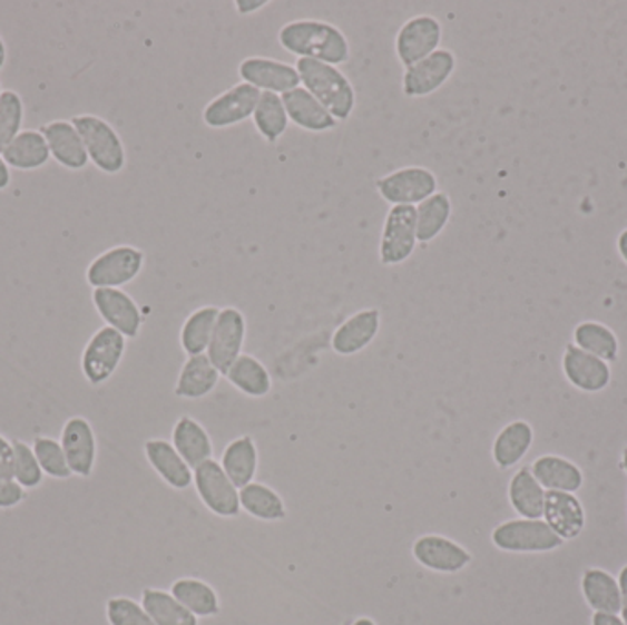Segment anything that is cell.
Segmentation results:
<instances>
[{
  "mask_svg": "<svg viewBox=\"0 0 627 625\" xmlns=\"http://www.w3.org/2000/svg\"><path fill=\"white\" fill-rule=\"evenodd\" d=\"M277 42L297 59L342 67L351 61V42L342 28L322 19H296L277 31Z\"/></svg>",
  "mask_w": 627,
  "mask_h": 625,
  "instance_id": "1",
  "label": "cell"
},
{
  "mask_svg": "<svg viewBox=\"0 0 627 625\" xmlns=\"http://www.w3.org/2000/svg\"><path fill=\"white\" fill-rule=\"evenodd\" d=\"M296 68L301 87L308 90L337 121H347L353 116L359 94L342 68L312 59H297Z\"/></svg>",
  "mask_w": 627,
  "mask_h": 625,
  "instance_id": "2",
  "label": "cell"
},
{
  "mask_svg": "<svg viewBox=\"0 0 627 625\" xmlns=\"http://www.w3.org/2000/svg\"><path fill=\"white\" fill-rule=\"evenodd\" d=\"M72 124L81 135L90 164L105 175H118L127 166V150L120 133L96 114L74 116Z\"/></svg>",
  "mask_w": 627,
  "mask_h": 625,
  "instance_id": "3",
  "label": "cell"
},
{
  "mask_svg": "<svg viewBox=\"0 0 627 625\" xmlns=\"http://www.w3.org/2000/svg\"><path fill=\"white\" fill-rule=\"evenodd\" d=\"M146 252L133 244H116L90 261L85 272L87 283L96 289H124L141 274Z\"/></svg>",
  "mask_w": 627,
  "mask_h": 625,
  "instance_id": "4",
  "label": "cell"
},
{
  "mask_svg": "<svg viewBox=\"0 0 627 625\" xmlns=\"http://www.w3.org/2000/svg\"><path fill=\"white\" fill-rule=\"evenodd\" d=\"M493 547L512 554H547L564 547L566 541L558 538L543 519H510L492 530Z\"/></svg>",
  "mask_w": 627,
  "mask_h": 625,
  "instance_id": "5",
  "label": "cell"
},
{
  "mask_svg": "<svg viewBox=\"0 0 627 625\" xmlns=\"http://www.w3.org/2000/svg\"><path fill=\"white\" fill-rule=\"evenodd\" d=\"M376 193L389 206H419L439 192V178L430 167L405 166L374 182Z\"/></svg>",
  "mask_w": 627,
  "mask_h": 625,
  "instance_id": "6",
  "label": "cell"
},
{
  "mask_svg": "<svg viewBox=\"0 0 627 625\" xmlns=\"http://www.w3.org/2000/svg\"><path fill=\"white\" fill-rule=\"evenodd\" d=\"M125 351H127V338L124 334L107 325L98 329L87 341L81 354V371L85 380L92 388L109 382L120 369Z\"/></svg>",
  "mask_w": 627,
  "mask_h": 625,
  "instance_id": "7",
  "label": "cell"
},
{
  "mask_svg": "<svg viewBox=\"0 0 627 625\" xmlns=\"http://www.w3.org/2000/svg\"><path fill=\"white\" fill-rule=\"evenodd\" d=\"M417 246H419V237H417L415 207H389L380 233V263L384 266H399L413 257Z\"/></svg>",
  "mask_w": 627,
  "mask_h": 625,
  "instance_id": "8",
  "label": "cell"
},
{
  "mask_svg": "<svg viewBox=\"0 0 627 625\" xmlns=\"http://www.w3.org/2000/svg\"><path fill=\"white\" fill-rule=\"evenodd\" d=\"M444 28L435 16L420 13L399 28L394 37V53L402 67H413L437 50H441Z\"/></svg>",
  "mask_w": 627,
  "mask_h": 625,
  "instance_id": "9",
  "label": "cell"
},
{
  "mask_svg": "<svg viewBox=\"0 0 627 625\" xmlns=\"http://www.w3.org/2000/svg\"><path fill=\"white\" fill-rule=\"evenodd\" d=\"M193 485L197 488L198 497L215 516L224 519H234L239 516L241 499L239 488L229 481L224 473L223 466L215 459H209L204 465L193 470Z\"/></svg>",
  "mask_w": 627,
  "mask_h": 625,
  "instance_id": "10",
  "label": "cell"
},
{
  "mask_svg": "<svg viewBox=\"0 0 627 625\" xmlns=\"http://www.w3.org/2000/svg\"><path fill=\"white\" fill-rule=\"evenodd\" d=\"M261 92L248 84H235L218 94L203 110V121L209 129H229L254 116Z\"/></svg>",
  "mask_w": 627,
  "mask_h": 625,
  "instance_id": "11",
  "label": "cell"
},
{
  "mask_svg": "<svg viewBox=\"0 0 627 625\" xmlns=\"http://www.w3.org/2000/svg\"><path fill=\"white\" fill-rule=\"evenodd\" d=\"M455 70V53L451 52L450 48H441L413 67L404 68L402 92L405 98L410 99L428 98L437 90H441L450 81Z\"/></svg>",
  "mask_w": 627,
  "mask_h": 625,
  "instance_id": "12",
  "label": "cell"
},
{
  "mask_svg": "<svg viewBox=\"0 0 627 625\" xmlns=\"http://www.w3.org/2000/svg\"><path fill=\"white\" fill-rule=\"evenodd\" d=\"M237 72H239L243 84L252 85L259 92H274L283 96V94L301 87L296 65L280 61L274 57H244Z\"/></svg>",
  "mask_w": 627,
  "mask_h": 625,
  "instance_id": "13",
  "label": "cell"
},
{
  "mask_svg": "<svg viewBox=\"0 0 627 625\" xmlns=\"http://www.w3.org/2000/svg\"><path fill=\"white\" fill-rule=\"evenodd\" d=\"M246 341V318L235 306H224L218 312L206 357L221 374H226L232 363L243 354Z\"/></svg>",
  "mask_w": 627,
  "mask_h": 625,
  "instance_id": "14",
  "label": "cell"
},
{
  "mask_svg": "<svg viewBox=\"0 0 627 625\" xmlns=\"http://www.w3.org/2000/svg\"><path fill=\"white\" fill-rule=\"evenodd\" d=\"M92 303L105 325L120 332L127 340L140 336L144 314L138 303L125 290H92Z\"/></svg>",
  "mask_w": 627,
  "mask_h": 625,
  "instance_id": "15",
  "label": "cell"
},
{
  "mask_svg": "<svg viewBox=\"0 0 627 625\" xmlns=\"http://www.w3.org/2000/svg\"><path fill=\"white\" fill-rule=\"evenodd\" d=\"M561 369L567 382L581 393H601L611 383L613 371L609 363L600 358L592 357L589 352L581 351L580 346L569 343L561 358Z\"/></svg>",
  "mask_w": 627,
  "mask_h": 625,
  "instance_id": "16",
  "label": "cell"
},
{
  "mask_svg": "<svg viewBox=\"0 0 627 625\" xmlns=\"http://www.w3.org/2000/svg\"><path fill=\"white\" fill-rule=\"evenodd\" d=\"M413 558L417 564L441 574H457L472 564V554L453 539L428 534L413 543Z\"/></svg>",
  "mask_w": 627,
  "mask_h": 625,
  "instance_id": "17",
  "label": "cell"
},
{
  "mask_svg": "<svg viewBox=\"0 0 627 625\" xmlns=\"http://www.w3.org/2000/svg\"><path fill=\"white\" fill-rule=\"evenodd\" d=\"M74 476L90 477L98 459V440L92 424L84 417L68 419L59 440Z\"/></svg>",
  "mask_w": 627,
  "mask_h": 625,
  "instance_id": "18",
  "label": "cell"
},
{
  "mask_svg": "<svg viewBox=\"0 0 627 625\" xmlns=\"http://www.w3.org/2000/svg\"><path fill=\"white\" fill-rule=\"evenodd\" d=\"M380 326L382 314L379 309L354 312L332 334V351L336 352L337 357H354L365 351L379 336Z\"/></svg>",
  "mask_w": 627,
  "mask_h": 625,
  "instance_id": "19",
  "label": "cell"
},
{
  "mask_svg": "<svg viewBox=\"0 0 627 625\" xmlns=\"http://www.w3.org/2000/svg\"><path fill=\"white\" fill-rule=\"evenodd\" d=\"M543 521L564 541L580 538L586 530V508L576 494L547 491L545 496Z\"/></svg>",
  "mask_w": 627,
  "mask_h": 625,
  "instance_id": "20",
  "label": "cell"
},
{
  "mask_svg": "<svg viewBox=\"0 0 627 625\" xmlns=\"http://www.w3.org/2000/svg\"><path fill=\"white\" fill-rule=\"evenodd\" d=\"M52 160L68 170H84L89 166V155L85 149L84 140L72 121L68 119H53L42 125L41 129Z\"/></svg>",
  "mask_w": 627,
  "mask_h": 625,
  "instance_id": "21",
  "label": "cell"
},
{
  "mask_svg": "<svg viewBox=\"0 0 627 625\" xmlns=\"http://www.w3.org/2000/svg\"><path fill=\"white\" fill-rule=\"evenodd\" d=\"M286 114L291 124L296 125L306 133H329L337 127V121L308 90L303 87L294 88L291 92L283 94Z\"/></svg>",
  "mask_w": 627,
  "mask_h": 625,
  "instance_id": "22",
  "label": "cell"
},
{
  "mask_svg": "<svg viewBox=\"0 0 627 625\" xmlns=\"http://www.w3.org/2000/svg\"><path fill=\"white\" fill-rule=\"evenodd\" d=\"M530 470L545 491L578 494L586 482L580 466L561 455H541L530 465Z\"/></svg>",
  "mask_w": 627,
  "mask_h": 625,
  "instance_id": "23",
  "label": "cell"
},
{
  "mask_svg": "<svg viewBox=\"0 0 627 625\" xmlns=\"http://www.w3.org/2000/svg\"><path fill=\"white\" fill-rule=\"evenodd\" d=\"M147 462L160 476L161 481L175 490H186L193 485V470L182 459L172 442L164 439L147 440L144 446Z\"/></svg>",
  "mask_w": 627,
  "mask_h": 625,
  "instance_id": "24",
  "label": "cell"
},
{
  "mask_svg": "<svg viewBox=\"0 0 627 625\" xmlns=\"http://www.w3.org/2000/svg\"><path fill=\"white\" fill-rule=\"evenodd\" d=\"M221 377L223 374L206 354L187 357L175 383V397L182 400H203L215 391Z\"/></svg>",
  "mask_w": 627,
  "mask_h": 625,
  "instance_id": "25",
  "label": "cell"
},
{
  "mask_svg": "<svg viewBox=\"0 0 627 625\" xmlns=\"http://www.w3.org/2000/svg\"><path fill=\"white\" fill-rule=\"evenodd\" d=\"M535 445V429L527 420H513L493 440L492 459L501 470H510L527 457Z\"/></svg>",
  "mask_w": 627,
  "mask_h": 625,
  "instance_id": "26",
  "label": "cell"
},
{
  "mask_svg": "<svg viewBox=\"0 0 627 625\" xmlns=\"http://www.w3.org/2000/svg\"><path fill=\"white\" fill-rule=\"evenodd\" d=\"M172 445L192 470L213 459L212 437L206 428L192 417H180L177 420L173 428Z\"/></svg>",
  "mask_w": 627,
  "mask_h": 625,
  "instance_id": "27",
  "label": "cell"
},
{
  "mask_svg": "<svg viewBox=\"0 0 627 625\" xmlns=\"http://www.w3.org/2000/svg\"><path fill=\"white\" fill-rule=\"evenodd\" d=\"M6 164L10 169L37 170L47 166L52 160L47 140L39 129L22 130L16 140L2 150Z\"/></svg>",
  "mask_w": 627,
  "mask_h": 625,
  "instance_id": "28",
  "label": "cell"
},
{
  "mask_svg": "<svg viewBox=\"0 0 627 625\" xmlns=\"http://www.w3.org/2000/svg\"><path fill=\"white\" fill-rule=\"evenodd\" d=\"M581 595L595 613L620 615V587L618 579L604 568H587L581 576Z\"/></svg>",
  "mask_w": 627,
  "mask_h": 625,
  "instance_id": "29",
  "label": "cell"
},
{
  "mask_svg": "<svg viewBox=\"0 0 627 625\" xmlns=\"http://www.w3.org/2000/svg\"><path fill=\"white\" fill-rule=\"evenodd\" d=\"M545 496L543 486L536 481L530 466H523L513 473L508 482V501L513 511L525 519H541L543 517Z\"/></svg>",
  "mask_w": 627,
  "mask_h": 625,
  "instance_id": "30",
  "label": "cell"
},
{
  "mask_svg": "<svg viewBox=\"0 0 627 625\" xmlns=\"http://www.w3.org/2000/svg\"><path fill=\"white\" fill-rule=\"evenodd\" d=\"M221 466L229 481L234 482L239 490L249 482H254L257 466H259V453H257L254 439L244 434L239 439L232 440L224 448Z\"/></svg>",
  "mask_w": 627,
  "mask_h": 625,
  "instance_id": "31",
  "label": "cell"
},
{
  "mask_svg": "<svg viewBox=\"0 0 627 625\" xmlns=\"http://www.w3.org/2000/svg\"><path fill=\"white\" fill-rule=\"evenodd\" d=\"M224 377L239 393L249 398H265L272 391L268 369L252 354H241Z\"/></svg>",
  "mask_w": 627,
  "mask_h": 625,
  "instance_id": "32",
  "label": "cell"
},
{
  "mask_svg": "<svg viewBox=\"0 0 627 625\" xmlns=\"http://www.w3.org/2000/svg\"><path fill=\"white\" fill-rule=\"evenodd\" d=\"M417 209V237L419 244H430L447 230L453 215V204L448 193L437 192L424 202H420Z\"/></svg>",
  "mask_w": 627,
  "mask_h": 625,
  "instance_id": "33",
  "label": "cell"
},
{
  "mask_svg": "<svg viewBox=\"0 0 627 625\" xmlns=\"http://www.w3.org/2000/svg\"><path fill=\"white\" fill-rule=\"evenodd\" d=\"M218 312V306L206 305L187 315L180 329V346L187 357H200L208 352Z\"/></svg>",
  "mask_w": 627,
  "mask_h": 625,
  "instance_id": "34",
  "label": "cell"
},
{
  "mask_svg": "<svg viewBox=\"0 0 627 625\" xmlns=\"http://www.w3.org/2000/svg\"><path fill=\"white\" fill-rule=\"evenodd\" d=\"M572 340L581 351L589 352L607 363L617 362L620 354V341L617 334L598 321H581L580 325L575 326Z\"/></svg>",
  "mask_w": 627,
  "mask_h": 625,
  "instance_id": "35",
  "label": "cell"
},
{
  "mask_svg": "<svg viewBox=\"0 0 627 625\" xmlns=\"http://www.w3.org/2000/svg\"><path fill=\"white\" fill-rule=\"evenodd\" d=\"M252 121L261 138L268 144L280 141L281 136L285 135L291 127V119L286 114L283 98L280 94L274 92H261Z\"/></svg>",
  "mask_w": 627,
  "mask_h": 625,
  "instance_id": "36",
  "label": "cell"
},
{
  "mask_svg": "<svg viewBox=\"0 0 627 625\" xmlns=\"http://www.w3.org/2000/svg\"><path fill=\"white\" fill-rule=\"evenodd\" d=\"M172 595L197 618H208V616H217L221 613L217 593L203 579H177L172 585Z\"/></svg>",
  "mask_w": 627,
  "mask_h": 625,
  "instance_id": "37",
  "label": "cell"
},
{
  "mask_svg": "<svg viewBox=\"0 0 627 625\" xmlns=\"http://www.w3.org/2000/svg\"><path fill=\"white\" fill-rule=\"evenodd\" d=\"M241 508L259 521H281L286 517L285 501L277 491L261 482H249L239 490Z\"/></svg>",
  "mask_w": 627,
  "mask_h": 625,
  "instance_id": "38",
  "label": "cell"
},
{
  "mask_svg": "<svg viewBox=\"0 0 627 625\" xmlns=\"http://www.w3.org/2000/svg\"><path fill=\"white\" fill-rule=\"evenodd\" d=\"M141 605L156 625H198L197 616L189 613L172 593L166 590H144Z\"/></svg>",
  "mask_w": 627,
  "mask_h": 625,
  "instance_id": "39",
  "label": "cell"
},
{
  "mask_svg": "<svg viewBox=\"0 0 627 625\" xmlns=\"http://www.w3.org/2000/svg\"><path fill=\"white\" fill-rule=\"evenodd\" d=\"M31 448H33V453H36L45 476L52 477L56 481H67L74 476L65 451H62L61 442L58 440L50 439V437H37L31 442Z\"/></svg>",
  "mask_w": 627,
  "mask_h": 625,
  "instance_id": "40",
  "label": "cell"
},
{
  "mask_svg": "<svg viewBox=\"0 0 627 625\" xmlns=\"http://www.w3.org/2000/svg\"><path fill=\"white\" fill-rule=\"evenodd\" d=\"M25 101L16 90H4L0 98V153L22 133Z\"/></svg>",
  "mask_w": 627,
  "mask_h": 625,
  "instance_id": "41",
  "label": "cell"
},
{
  "mask_svg": "<svg viewBox=\"0 0 627 625\" xmlns=\"http://www.w3.org/2000/svg\"><path fill=\"white\" fill-rule=\"evenodd\" d=\"M13 448H16L13 481L19 482L27 491L36 490L45 481V471L33 453V448L22 440H16Z\"/></svg>",
  "mask_w": 627,
  "mask_h": 625,
  "instance_id": "42",
  "label": "cell"
},
{
  "mask_svg": "<svg viewBox=\"0 0 627 625\" xmlns=\"http://www.w3.org/2000/svg\"><path fill=\"white\" fill-rule=\"evenodd\" d=\"M107 621L110 625H156L144 605L125 596L107 602Z\"/></svg>",
  "mask_w": 627,
  "mask_h": 625,
  "instance_id": "43",
  "label": "cell"
},
{
  "mask_svg": "<svg viewBox=\"0 0 627 625\" xmlns=\"http://www.w3.org/2000/svg\"><path fill=\"white\" fill-rule=\"evenodd\" d=\"M27 490L13 479H0V510H10L25 501Z\"/></svg>",
  "mask_w": 627,
  "mask_h": 625,
  "instance_id": "44",
  "label": "cell"
},
{
  "mask_svg": "<svg viewBox=\"0 0 627 625\" xmlns=\"http://www.w3.org/2000/svg\"><path fill=\"white\" fill-rule=\"evenodd\" d=\"M13 465H16V448L13 442L0 434V479H13Z\"/></svg>",
  "mask_w": 627,
  "mask_h": 625,
  "instance_id": "45",
  "label": "cell"
},
{
  "mask_svg": "<svg viewBox=\"0 0 627 625\" xmlns=\"http://www.w3.org/2000/svg\"><path fill=\"white\" fill-rule=\"evenodd\" d=\"M268 4V0H235L234 2L235 11L244 17L252 16V13L263 10Z\"/></svg>",
  "mask_w": 627,
  "mask_h": 625,
  "instance_id": "46",
  "label": "cell"
},
{
  "mask_svg": "<svg viewBox=\"0 0 627 625\" xmlns=\"http://www.w3.org/2000/svg\"><path fill=\"white\" fill-rule=\"evenodd\" d=\"M618 587H620V616L627 624V565H624L623 570L618 573Z\"/></svg>",
  "mask_w": 627,
  "mask_h": 625,
  "instance_id": "47",
  "label": "cell"
},
{
  "mask_svg": "<svg viewBox=\"0 0 627 625\" xmlns=\"http://www.w3.org/2000/svg\"><path fill=\"white\" fill-rule=\"evenodd\" d=\"M591 625H627L620 615H607V613H595Z\"/></svg>",
  "mask_w": 627,
  "mask_h": 625,
  "instance_id": "48",
  "label": "cell"
},
{
  "mask_svg": "<svg viewBox=\"0 0 627 625\" xmlns=\"http://www.w3.org/2000/svg\"><path fill=\"white\" fill-rule=\"evenodd\" d=\"M11 184V169L6 164L4 156L0 153V192H6Z\"/></svg>",
  "mask_w": 627,
  "mask_h": 625,
  "instance_id": "49",
  "label": "cell"
},
{
  "mask_svg": "<svg viewBox=\"0 0 627 625\" xmlns=\"http://www.w3.org/2000/svg\"><path fill=\"white\" fill-rule=\"evenodd\" d=\"M617 250L618 255H620L624 263L627 264V227L626 230H623V232L618 233Z\"/></svg>",
  "mask_w": 627,
  "mask_h": 625,
  "instance_id": "50",
  "label": "cell"
},
{
  "mask_svg": "<svg viewBox=\"0 0 627 625\" xmlns=\"http://www.w3.org/2000/svg\"><path fill=\"white\" fill-rule=\"evenodd\" d=\"M6 59H8V48H6L4 39L0 36V70L4 68Z\"/></svg>",
  "mask_w": 627,
  "mask_h": 625,
  "instance_id": "51",
  "label": "cell"
},
{
  "mask_svg": "<svg viewBox=\"0 0 627 625\" xmlns=\"http://www.w3.org/2000/svg\"><path fill=\"white\" fill-rule=\"evenodd\" d=\"M351 625H376V624H374V621H371V618H365V616H363V618H359V621H354L353 624Z\"/></svg>",
  "mask_w": 627,
  "mask_h": 625,
  "instance_id": "52",
  "label": "cell"
},
{
  "mask_svg": "<svg viewBox=\"0 0 627 625\" xmlns=\"http://www.w3.org/2000/svg\"><path fill=\"white\" fill-rule=\"evenodd\" d=\"M623 468L624 471H626V476H627V448H624L623 451Z\"/></svg>",
  "mask_w": 627,
  "mask_h": 625,
  "instance_id": "53",
  "label": "cell"
},
{
  "mask_svg": "<svg viewBox=\"0 0 627 625\" xmlns=\"http://www.w3.org/2000/svg\"><path fill=\"white\" fill-rule=\"evenodd\" d=\"M2 94H4V90H2V84H0V98H2Z\"/></svg>",
  "mask_w": 627,
  "mask_h": 625,
  "instance_id": "54",
  "label": "cell"
}]
</instances>
